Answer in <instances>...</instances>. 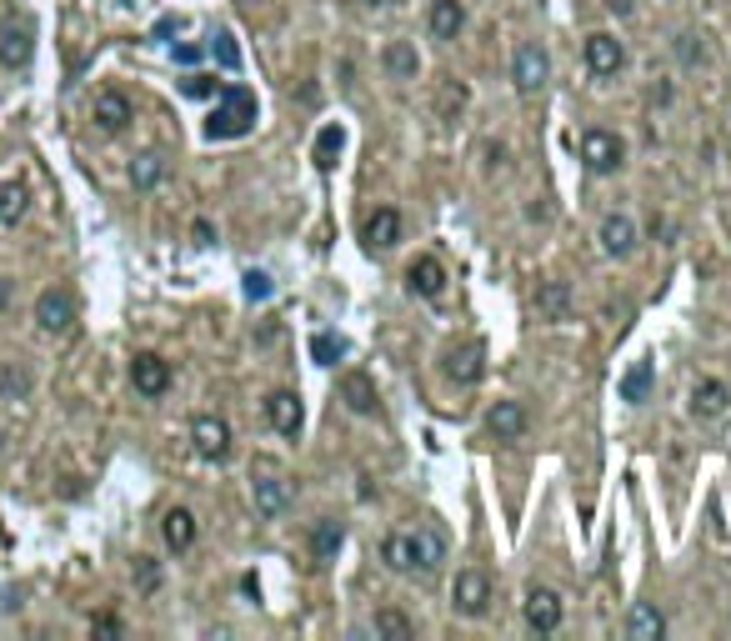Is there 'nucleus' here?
<instances>
[{
    "label": "nucleus",
    "mask_w": 731,
    "mask_h": 641,
    "mask_svg": "<svg viewBox=\"0 0 731 641\" xmlns=\"http://www.w3.org/2000/svg\"><path fill=\"white\" fill-rule=\"evenodd\" d=\"M381 561L401 576H416V571L431 576L436 561H441V542L426 536V532H391L386 542H381Z\"/></svg>",
    "instance_id": "nucleus-1"
},
{
    "label": "nucleus",
    "mask_w": 731,
    "mask_h": 641,
    "mask_svg": "<svg viewBox=\"0 0 731 641\" xmlns=\"http://www.w3.org/2000/svg\"><path fill=\"white\" fill-rule=\"evenodd\" d=\"M251 126H256V96L246 86H226L211 120H205V136L211 141H241V136H251Z\"/></svg>",
    "instance_id": "nucleus-2"
},
{
    "label": "nucleus",
    "mask_w": 731,
    "mask_h": 641,
    "mask_svg": "<svg viewBox=\"0 0 731 641\" xmlns=\"http://www.w3.org/2000/svg\"><path fill=\"white\" fill-rule=\"evenodd\" d=\"M581 161H586V171L592 175H616L626 161V146L616 131H586L581 136Z\"/></svg>",
    "instance_id": "nucleus-3"
},
{
    "label": "nucleus",
    "mask_w": 731,
    "mask_h": 641,
    "mask_svg": "<svg viewBox=\"0 0 731 641\" xmlns=\"http://www.w3.org/2000/svg\"><path fill=\"white\" fill-rule=\"evenodd\" d=\"M35 326L51 331V336H61V331L76 326V301H71V291H61V286H45V291L35 296Z\"/></svg>",
    "instance_id": "nucleus-4"
},
{
    "label": "nucleus",
    "mask_w": 731,
    "mask_h": 641,
    "mask_svg": "<svg viewBox=\"0 0 731 641\" xmlns=\"http://www.w3.org/2000/svg\"><path fill=\"white\" fill-rule=\"evenodd\" d=\"M546 76H551V61H546V51H541L536 41L517 45V61H511V80H517V90H521V96H536V90L546 86Z\"/></svg>",
    "instance_id": "nucleus-5"
},
{
    "label": "nucleus",
    "mask_w": 731,
    "mask_h": 641,
    "mask_svg": "<svg viewBox=\"0 0 731 641\" xmlns=\"http://www.w3.org/2000/svg\"><path fill=\"white\" fill-rule=\"evenodd\" d=\"M451 607L461 611V617H486V607H491V576L486 571H456Z\"/></svg>",
    "instance_id": "nucleus-6"
},
{
    "label": "nucleus",
    "mask_w": 731,
    "mask_h": 641,
    "mask_svg": "<svg viewBox=\"0 0 731 641\" xmlns=\"http://www.w3.org/2000/svg\"><path fill=\"white\" fill-rule=\"evenodd\" d=\"M191 446L201 461H226L231 457V426L221 416H195L191 421Z\"/></svg>",
    "instance_id": "nucleus-7"
},
{
    "label": "nucleus",
    "mask_w": 731,
    "mask_h": 641,
    "mask_svg": "<svg viewBox=\"0 0 731 641\" xmlns=\"http://www.w3.org/2000/svg\"><path fill=\"white\" fill-rule=\"evenodd\" d=\"M622 66H626V45L616 41L612 31L586 35V71H592V76L612 80V76H622Z\"/></svg>",
    "instance_id": "nucleus-8"
},
{
    "label": "nucleus",
    "mask_w": 731,
    "mask_h": 641,
    "mask_svg": "<svg viewBox=\"0 0 731 641\" xmlns=\"http://www.w3.org/2000/svg\"><path fill=\"white\" fill-rule=\"evenodd\" d=\"M130 386H136L140 396H166L171 391V361L156 356V351H140L136 361H130Z\"/></svg>",
    "instance_id": "nucleus-9"
},
{
    "label": "nucleus",
    "mask_w": 731,
    "mask_h": 641,
    "mask_svg": "<svg viewBox=\"0 0 731 641\" xmlns=\"http://www.w3.org/2000/svg\"><path fill=\"white\" fill-rule=\"evenodd\" d=\"M251 501H256V516L276 522V516H286V506H290V481L280 476V471H261V476L251 481Z\"/></svg>",
    "instance_id": "nucleus-10"
},
{
    "label": "nucleus",
    "mask_w": 731,
    "mask_h": 641,
    "mask_svg": "<svg viewBox=\"0 0 731 641\" xmlns=\"http://www.w3.org/2000/svg\"><path fill=\"white\" fill-rule=\"evenodd\" d=\"M35 55V31L25 21H5L0 25V66L5 71H25Z\"/></svg>",
    "instance_id": "nucleus-11"
},
{
    "label": "nucleus",
    "mask_w": 731,
    "mask_h": 641,
    "mask_svg": "<svg viewBox=\"0 0 731 641\" xmlns=\"http://www.w3.org/2000/svg\"><path fill=\"white\" fill-rule=\"evenodd\" d=\"M336 391H341V401L351 406L356 416H376L381 411V391H376V381L366 376V371H341Z\"/></svg>",
    "instance_id": "nucleus-12"
},
{
    "label": "nucleus",
    "mask_w": 731,
    "mask_h": 641,
    "mask_svg": "<svg viewBox=\"0 0 731 641\" xmlns=\"http://www.w3.org/2000/svg\"><path fill=\"white\" fill-rule=\"evenodd\" d=\"M266 421H271V431H280V436H301V426H306V411H301V396L296 391H271L266 396Z\"/></svg>",
    "instance_id": "nucleus-13"
},
{
    "label": "nucleus",
    "mask_w": 731,
    "mask_h": 641,
    "mask_svg": "<svg viewBox=\"0 0 731 641\" xmlns=\"http://www.w3.org/2000/svg\"><path fill=\"white\" fill-rule=\"evenodd\" d=\"M561 597L551 587H531L527 591V601H521V617H527V627L531 631H556L561 627Z\"/></svg>",
    "instance_id": "nucleus-14"
},
{
    "label": "nucleus",
    "mask_w": 731,
    "mask_h": 641,
    "mask_svg": "<svg viewBox=\"0 0 731 641\" xmlns=\"http://www.w3.org/2000/svg\"><path fill=\"white\" fill-rule=\"evenodd\" d=\"M406 286L421 301H436V296L446 291V266L436 261V256H416V261L406 266Z\"/></svg>",
    "instance_id": "nucleus-15"
},
{
    "label": "nucleus",
    "mask_w": 731,
    "mask_h": 641,
    "mask_svg": "<svg viewBox=\"0 0 731 641\" xmlns=\"http://www.w3.org/2000/svg\"><path fill=\"white\" fill-rule=\"evenodd\" d=\"M486 371V351L481 341H466V346H451L446 351V376L456 381V386H476Z\"/></svg>",
    "instance_id": "nucleus-16"
},
{
    "label": "nucleus",
    "mask_w": 731,
    "mask_h": 641,
    "mask_svg": "<svg viewBox=\"0 0 731 641\" xmlns=\"http://www.w3.org/2000/svg\"><path fill=\"white\" fill-rule=\"evenodd\" d=\"M726 406H731V386H726V381L707 376V381H697V386H691V416H701V421H717Z\"/></svg>",
    "instance_id": "nucleus-17"
},
{
    "label": "nucleus",
    "mask_w": 731,
    "mask_h": 641,
    "mask_svg": "<svg viewBox=\"0 0 731 641\" xmlns=\"http://www.w3.org/2000/svg\"><path fill=\"white\" fill-rule=\"evenodd\" d=\"M486 431H491L496 441H517V436H527V406L521 401H496L491 411H486Z\"/></svg>",
    "instance_id": "nucleus-18"
},
{
    "label": "nucleus",
    "mask_w": 731,
    "mask_h": 641,
    "mask_svg": "<svg viewBox=\"0 0 731 641\" xmlns=\"http://www.w3.org/2000/svg\"><path fill=\"white\" fill-rule=\"evenodd\" d=\"M361 240L371 250H391L401 240V216L391 206H376L371 216H366V226H361Z\"/></svg>",
    "instance_id": "nucleus-19"
},
{
    "label": "nucleus",
    "mask_w": 731,
    "mask_h": 641,
    "mask_svg": "<svg viewBox=\"0 0 731 641\" xmlns=\"http://www.w3.org/2000/svg\"><path fill=\"white\" fill-rule=\"evenodd\" d=\"M602 250H606V256H616V261L636 250V221L626 216V211H612V216L602 221Z\"/></svg>",
    "instance_id": "nucleus-20"
},
{
    "label": "nucleus",
    "mask_w": 731,
    "mask_h": 641,
    "mask_svg": "<svg viewBox=\"0 0 731 641\" xmlns=\"http://www.w3.org/2000/svg\"><path fill=\"white\" fill-rule=\"evenodd\" d=\"M90 116H96V126H100V131L120 136V131L130 126V116H136V110H130V100L120 96V90H100V96H96V106H90Z\"/></svg>",
    "instance_id": "nucleus-21"
},
{
    "label": "nucleus",
    "mask_w": 731,
    "mask_h": 641,
    "mask_svg": "<svg viewBox=\"0 0 731 641\" xmlns=\"http://www.w3.org/2000/svg\"><path fill=\"white\" fill-rule=\"evenodd\" d=\"M381 66H386L391 80H416L421 71V55L411 41H386V51H381Z\"/></svg>",
    "instance_id": "nucleus-22"
},
{
    "label": "nucleus",
    "mask_w": 731,
    "mask_h": 641,
    "mask_svg": "<svg viewBox=\"0 0 731 641\" xmlns=\"http://www.w3.org/2000/svg\"><path fill=\"white\" fill-rule=\"evenodd\" d=\"M161 536H166L171 551H191L195 546V516L185 506H171L166 511V522H161Z\"/></svg>",
    "instance_id": "nucleus-23"
},
{
    "label": "nucleus",
    "mask_w": 731,
    "mask_h": 641,
    "mask_svg": "<svg viewBox=\"0 0 731 641\" xmlns=\"http://www.w3.org/2000/svg\"><path fill=\"white\" fill-rule=\"evenodd\" d=\"M461 25H466L461 0H431V35H436V41H456Z\"/></svg>",
    "instance_id": "nucleus-24"
},
{
    "label": "nucleus",
    "mask_w": 731,
    "mask_h": 641,
    "mask_svg": "<svg viewBox=\"0 0 731 641\" xmlns=\"http://www.w3.org/2000/svg\"><path fill=\"white\" fill-rule=\"evenodd\" d=\"M536 311L546 321H566L571 316V286L566 281H541L536 286Z\"/></svg>",
    "instance_id": "nucleus-25"
},
{
    "label": "nucleus",
    "mask_w": 731,
    "mask_h": 641,
    "mask_svg": "<svg viewBox=\"0 0 731 641\" xmlns=\"http://www.w3.org/2000/svg\"><path fill=\"white\" fill-rule=\"evenodd\" d=\"M661 631H667V617H661L656 607H646V601H636L631 617H626V636L631 641H656Z\"/></svg>",
    "instance_id": "nucleus-26"
},
{
    "label": "nucleus",
    "mask_w": 731,
    "mask_h": 641,
    "mask_svg": "<svg viewBox=\"0 0 731 641\" xmlns=\"http://www.w3.org/2000/svg\"><path fill=\"white\" fill-rule=\"evenodd\" d=\"M341 542H346V532H341V522H331V516H321V522L311 526V556L316 561H336V551H341Z\"/></svg>",
    "instance_id": "nucleus-27"
},
{
    "label": "nucleus",
    "mask_w": 731,
    "mask_h": 641,
    "mask_svg": "<svg viewBox=\"0 0 731 641\" xmlns=\"http://www.w3.org/2000/svg\"><path fill=\"white\" fill-rule=\"evenodd\" d=\"M161 181H166V156L161 151H140L136 161H130V185H136V191H156Z\"/></svg>",
    "instance_id": "nucleus-28"
},
{
    "label": "nucleus",
    "mask_w": 731,
    "mask_h": 641,
    "mask_svg": "<svg viewBox=\"0 0 731 641\" xmlns=\"http://www.w3.org/2000/svg\"><path fill=\"white\" fill-rule=\"evenodd\" d=\"M651 386H656V371H651V361H636V366H626V376H622V401L641 406L646 396H651Z\"/></svg>",
    "instance_id": "nucleus-29"
},
{
    "label": "nucleus",
    "mask_w": 731,
    "mask_h": 641,
    "mask_svg": "<svg viewBox=\"0 0 731 641\" xmlns=\"http://www.w3.org/2000/svg\"><path fill=\"white\" fill-rule=\"evenodd\" d=\"M25 211H31V196H25V185H0V226H21Z\"/></svg>",
    "instance_id": "nucleus-30"
},
{
    "label": "nucleus",
    "mask_w": 731,
    "mask_h": 641,
    "mask_svg": "<svg viewBox=\"0 0 731 641\" xmlns=\"http://www.w3.org/2000/svg\"><path fill=\"white\" fill-rule=\"evenodd\" d=\"M341 146H346L341 126H321V136H316V165H321V171H331L336 156H341Z\"/></svg>",
    "instance_id": "nucleus-31"
},
{
    "label": "nucleus",
    "mask_w": 731,
    "mask_h": 641,
    "mask_svg": "<svg viewBox=\"0 0 731 641\" xmlns=\"http://www.w3.org/2000/svg\"><path fill=\"white\" fill-rule=\"evenodd\" d=\"M371 627H376V636H411V617L406 611H396V607H386V611H376V621H371Z\"/></svg>",
    "instance_id": "nucleus-32"
},
{
    "label": "nucleus",
    "mask_w": 731,
    "mask_h": 641,
    "mask_svg": "<svg viewBox=\"0 0 731 641\" xmlns=\"http://www.w3.org/2000/svg\"><path fill=\"white\" fill-rule=\"evenodd\" d=\"M311 356L321 361V366H336V361L346 356V341L331 336V331H316V336H311Z\"/></svg>",
    "instance_id": "nucleus-33"
},
{
    "label": "nucleus",
    "mask_w": 731,
    "mask_h": 641,
    "mask_svg": "<svg viewBox=\"0 0 731 641\" xmlns=\"http://www.w3.org/2000/svg\"><path fill=\"white\" fill-rule=\"evenodd\" d=\"M25 391H31V376H25L21 366H0V396H11V401H21Z\"/></svg>",
    "instance_id": "nucleus-34"
},
{
    "label": "nucleus",
    "mask_w": 731,
    "mask_h": 641,
    "mask_svg": "<svg viewBox=\"0 0 731 641\" xmlns=\"http://www.w3.org/2000/svg\"><path fill=\"white\" fill-rule=\"evenodd\" d=\"M130 571H136V587L146 591V597H151V591L161 587V566H156L151 556H136V566H130Z\"/></svg>",
    "instance_id": "nucleus-35"
},
{
    "label": "nucleus",
    "mask_w": 731,
    "mask_h": 641,
    "mask_svg": "<svg viewBox=\"0 0 731 641\" xmlns=\"http://www.w3.org/2000/svg\"><path fill=\"white\" fill-rule=\"evenodd\" d=\"M211 55H215V61H221V66H226V71H241V51H236V35H226V31H221V35H215V45H211Z\"/></svg>",
    "instance_id": "nucleus-36"
},
{
    "label": "nucleus",
    "mask_w": 731,
    "mask_h": 641,
    "mask_svg": "<svg viewBox=\"0 0 731 641\" xmlns=\"http://www.w3.org/2000/svg\"><path fill=\"white\" fill-rule=\"evenodd\" d=\"M461 106H466V86H461V80H451V86L441 90V116L456 120V116H461Z\"/></svg>",
    "instance_id": "nucleus-37"
},
{
    "label": "nucleus",
    "mask_w": 731,
    "mask_h": 641,
    "mask_svg": "<svg viewBox=\"0 0 731 641\" xmlns=\"http://www.w3.org/2000/svg\"><path fill=\"white\" fill-rule=\"evenodd\" d=\"M271 291L276 286H271L266 271H246V301H271Z\"/></svg>",
    "instance_id": "nucleus-38"
},
{
    "label": "nucleus",
    "mask_w": 731,
    "mask_h": 641,
    "mask_svg": "<svg viewBox=\"0 0 731 641\" xmlns=\"http://www.w3.org/2000/svg\"><path fill=\"white\" fill-rule=\"evenodd\" d=\"M185 96H191V100L215 96V80H211V76H191V80H185Z\"/></svg>",
    "instance_id": "nucleus-39"
},
{
    "label": "nucleus",
    "mask_w": 731,
    "mask_h": 641,
    "mask_svg": "<svg viewBox=\"0 0 731 641\" xmlns=\"http://www.w3.org/2000/svg\"><path fill=\"white\" fill-rule=\"evenodd\" d=\"M191 240H195V246H215V226H211V221H195Z\"/></svg>",
    "instance_id": "nucleus-40"
},
{
    "label": "nucleus",
    "mask_w": 731,
    "mask_h": 641,
    "mask_svg": "<svg viewBox=\"0 0 731 641\" xmlns=\"http://www.w3.org/2000/svg\"><path fill=\"white\" fill-rule=\"evenodd\" d=\"M677 51H681V61H687V66H697V61H701V45H697V35H681V45H677Z\"/></svg>",
    "instance_id": "nucleus-41"
},
{
    "label": "nucleus",
    "mask_w": 731,
    "mask_h": 641,
    "mask_svg": "<svg viewBox=\"0 0 731 641\" xmlns=\"http://www.w3.org/2000/svg\"><path fill=\"white\" fill-rule=\"evenodd\" d=\"M176 61H181V66H195V61H201V45H176Z\"/></svg>",
    "instance_id": "nucleus-42"
},
{
    "label": "nucleus",
    "mask_w": 731,
    "mask_h": 641,
    "mask_svg": "<svg viewBox=\"0 0 731 641\" xmlns=\"http://www.w3.org/2000/svg\"><path fill=\"white\" fill-rule=\"evenodd\" d=\"M96 631L100 636H120V621L116 617H96Z\"/></svg>",
    "instance_id": "nucleus-43"
},
{
    "label": "nucleus",
    "mask_w": 731,
    "mask_h": 641,
    "mask_svg": "<svg viewBox=\"0 0 731 641\" xmlns=\"http://www.w3.org/2000/svg\"><path fill=\"white\" fill-rule=\"evenodd\" d=\"M5 301H11V286L0 281V311H5Z\"/></svg>",
    "instance_id": "nucleus-44"
}]
</instances>
